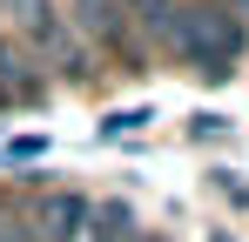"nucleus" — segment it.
Masks as SVG:
<instances>
[{"instance_id": "nucleus-3", "label": "nucleus", "mask_w": 249, "mask_h": 242, "mask_svg": "<svg viewBox=\"0 0 249 242\" xmlns=\"http://www.w3.org/2000/svg\"><path fill=\"white\" fill-rule=\"evenodd\" d=\"M27 222L41 229V242H81V229H88V202L68 195V189H47V195L27 208Z\"/></svg>"}, {"instance_id": "nucleus-5", "label": "nucleus", "mask_w": 249, "mask_h": 242, "mask_svg": "<svg viewBox=\"0 0 249 242\" xmlns=\"http://www.w3.org/2000/svg\"><path fill=\"white\" fill-rule=\"evenodd\" d=\"M215 7H236V14H249V0H215Z\"/></svg>"}, {"instance_id": "nucleus-4", "label": "nucleus", "mask_w": 249, "mask_h": 242, "mask_svg": "<svg viewBox=\"0 0 249 242\" xmlns=\"http://www.w3.org/2000/svg\"><path fill=\"white\" fill-rule=\"evenodd\" d=\"M88 229H94V242H142V222L128 215L122 202H101V208H88Z\"/></svg>"}, {"instance_id": "nucleus-2", "label": "nucleus", "mask_w": 249, "mask_h": 242, "mask_svg": "<svg viewBox=\"0 0 249 242\" xmlns=\"http://www.w3.org/2000/svg\"><path fill=\"white\" fill-rule=\"evenodd\" d=\"M68 7V20L81 27V40L94 47V54H108L115 68H128V74H148V40H142V27H135V14H128L122 0H61Z\"/></svg>"}, {"instance_id": "nucleus-1", "label": "nucleus", "mask_w": 249, "mask_h": 242, "mask_svg": "<svg viewBox=\"0 0 249 242\" xmlns=\"http://www.w3.org/2000/svg\"><path fill=\"white\" fill-rule=\"evenodd\" d=\"M243 54H249V14L215 7V0H182L168 40L155 47V61H175V68H189V74H202V81L229 74Z\"/></svg>"}]
</instances>
